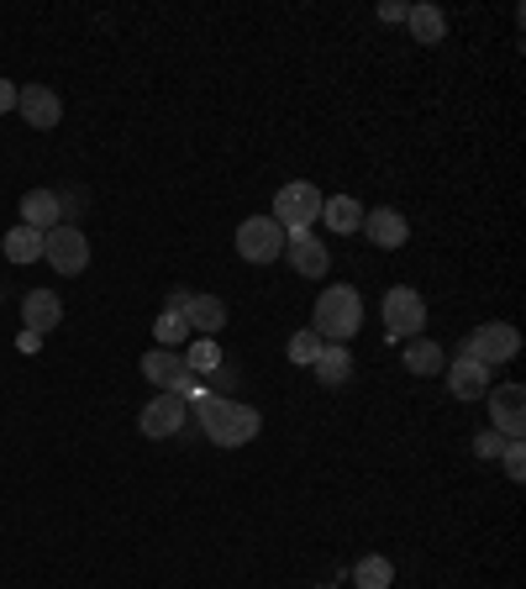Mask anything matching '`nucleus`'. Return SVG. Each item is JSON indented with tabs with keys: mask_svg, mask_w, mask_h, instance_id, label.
<instances>
[{
	"mask_svg": "<svg viewBox=\"0 0 526 589\" xmlns=\"http://www.w3.org/2000/svg\"><path fill=\"white\" fill-rule=\"evenodd\" d=\"M6 111H17V85H11V79H0V117H6Z\"/></svg>",
	"mask_w": 526,
	"mask_h": 589,
	"instance_id": "30",
	"label": "nucleus"
},
{
	"mask_svg": "<svg viewBox=\"0 0 526 589\" xmlns=\"http://www.w3.org/2000/svg\"><path fill=\"white\" fill-rule=\"evenodd\" d=\"M406 26H410V37H416V43H427V47H437L442 37H448V17H442V6H410Z\"/></svg>",
	"mask_w": 526,
	"mask_h": 589,
	"instance_id": "19",
	"label": "nucleus"
},
{
	"mask_svg": "<svg viewBox=\"0 0 526 589\" xmlns=\"http://www.w3.org/2000/svg\"><path fill=\"white\" fill-rule=\"evenodd\" d=\"M143 379H147V384H158V395H179V401H206L200 379L185 369V358L168 353V348H153V353H143Z\"/></svg>",
	"mask_w": 526,
	"mask_h": 589,
	"instance_id": "5",
	"label": "nucleus"
},
{
	"mask_svg": "<svg viewBox=\"0 0 526 589\" xmlns=\"http://www.w3.org/2000/svg\"><path fill=\"white\" fill-rule=\"evenodd\" d=\"M238 253L248 263H274L285 259V227L274 216H248L238 227Z\"/></svg>",
	"mask_w": 526,
	"mask_h": 589,
	"instance_id": "9",
	"label": "nucleus"
},
{
	"mask_svg": "<svg viewBox=\"0 0 526 589\" xmlns=\"http://www.w3.org/2000/svg\"><path fill=\"white\" fill-rule=\"evenodd\" d=\"M0 248H6V259L11 263H32V259H43V232H32V227H11Z\"/></svg>",
	"mask_w": 526,
	"mask_h": 589,
	"instance_id": "22",
	"label": "nucleus"
},
{
	"mask_svg": "<svg viewBox=\"0 0 526 589\" xmlns=\"http://www.w3.org/2000/svg\"><path fill=\"white\" fill-rule=\"evenodd\" d=\"M401 348H406L410 374H442V369H448V353H442L431 337H410V342H401Z\"/></svg>",
	"mask_w": 526,
	"mask_h": 589,
	"instance_id": "20",
	"label": "nucleus"
},
{
	"mask_svg": "<svg viewBox=\"0 0 526 589\" xmlns=\"http://www.w3.org/2000/svg\"><path fill=\"white\" fill-rule=\"evenodd\" d=\"M406 11H410V6H401V0H384V6H380V22H406Z\"/></svg>",
	"mask_w": 526,
	"mask_h": 589,
	"instance_id": "29",
	"label": "nucleus"
},
{
	"mask_svg": "<svg viewBox=\"0 0 526 589\" xmlns=\"http://www.w3.org/2000/svg\"><path fill=\"white\" fill-rule=\"evenodd\" d=\"M442 374H448L453 401H484V395H490V384H495V369H484V363H474V358H453Z\"/></svg>",
	"mask_w": 526,
	"mask_h": 589,
	"instance_id": "14",
	"label": "nucleus"
},
{
	"mask_svg": "<svg viewBox=\"0 0 526 589\" xmlns=\"http://www.w3.org/2000/svg\"><path fill=\"white\" fill-rule=\"evenodd\" d=\"M353 585L359 589H390L395 585V564H390V558H359V564H353Z\"/></svg>",
	"mask_w": 526,
	"mask_h": 589,
	"instance_id": "24",
	"label": "nucleus"
},
{
	"mask_svg": "<svg viewBox=\"0 0 526 589\" xmlns=\"http://www.w3.org/2000/svg\"><path fill=\"white\" fill-rule=\"evenodd\" d=\"M185 321H190L195 337H216V331L227 327V306L216 301V295H206V290H190V301H185V310H179Z\"/></svg>",
	"mask_w": 526,
	"mask_h": 589,
	"instance_id": "17",
	"label": "nucleus"
},
{
	"mask_svg": "<svg viewBox=\"0 0 526 589\" xmlns=\"http://www.w3.org/2000/svg\"><path fill=\"white\" fill-rule=\"evenodd\" d=\"M321 221H327V232L353 237L363 227V206L353 195H332V200H321Z\"/></svg>",
	"mask_w": 526,
	"mask_h": 589,
	"instance_id": "18",
	"label": "nucleus"
},
{
	"mask_svg": "<svg viewBox=\"0 0 526 589\" xmlns=\"http://www.w3.org/2000/svg\"><path fill=\"white\" fill-rule=\"evenodd\" d=\"M269 216L285 227V237L289 232H311L316 221H321V189L306 185V179H289V185L274 189V211Z\"/></svg>",
	"mask_w": 526,
	"mask_h": 589,
	"instance_id": "3",
	"label": "nucleus"
},
{
	"mask_svg": "<svg viewBox=\"0 0 526 589\" xmlns=\"http://www.w3.org/2000/svg\"><path fill=\"white\" fill-rule=\"evenodd\" d=\"M516 353H522V331L511 327V321H484V327H474L469 337H463V348H458V358H474V363H484V369L511 363Z\"/></svg>",
	"mask_w": 526,
	"mask_h": 589,
	"instance_id": "4",
	"label": "nucleus"
},
{
	"mask_svg": "<svg viewBox=\"0 0 526 589\" xmlns=\"http://www.w3.org/2000/svg\"><path fill=\"white\" fill-rule=\"evenodd\" d=\"M359 232H369V242H374V248H384V253H395V248H406V242H410L406 216L395 211V206H374V211H363Z\"/></svg>",
	"mask_w": 526,
	"mask_h": 589,
	"instance_id": "13",
	"label": "nucleus"
},
{
	"mask_svg": "<svg viewBox=\"0 0 526 589\" xmlns=\"http://www.w3.org/2000/svg\"><path fill=\"white\" fill-rule=\"evenodd\" d=\"M490 432H501L505 443H522L526 437V390L511 379V384H490Z\"/></svg>",
	"mask_w": 526,
	"mask_h": 589,
	"instance_id": "7",
	"label": "nucleus"
},
{
	"mask_svg": "<svg viewBox=\"0 0 526 589\" xmlns=\"http://www.w3.org/2000/svg\"><path fill=\"white\" fill-rule=\"evenodd\" d=\"M285 259L300 280H321L327 263H332V253H327V242H321L316 232H289L285 237Z\"/></svg>",
	"mask_w": 526,
	"mask_h": 589,
	"instance_id": "12",
	"label": "nucleus"
},
{
	"mask_svg": "<svg viewBox=\"0 0 526 589\" xmlns=\"http://www.w3.org/2000/svg\"><path fill=\"white\" fill-rule=\"evenodd\" d=\"M43 259L58 269V274H85L90 269V242L74 221H58L53 232H43Z\"/></svg>",
	"mask_w": 526,
	"mask_h": 589,
	"instance_id": "8",
	"label": "nucleus"
},
{
	"mask_svg": "<svg viewBox=\"0 0 526 589\" xmlns=\"http://www.w3.org/2000/svg\"><path fill=\"white\" fill-rule=\"evenodd\" d=\"M501 448H505L501 432H479V437H474V452L484 458V463H490V458H501Z\"/></svg>",
	"mask_w": 526,
	"mask_h": 589,
	"instance_id": "28",
	"label": "nucleus"
},
{
	"mask_svg": "<svg viewBox=\"0 0 526 589\" xmlns=\"http://www.w3.org/2000/svg\"><path fill=\"white\" fill-rule=\"evenodd\" d=\"M17 111H22L26 127L53 132V127H58V117H64V100H58L48 85H17Z\"/></svg>",
	"mask_w": 526,
	"mask_h": 589,
	"instance_id": "11",
	"label": "nucleus"
},
{
	"mask_svg": "<svg viewBox=\"0 0 526 589\" xmlns=\"http://www.w3.org/2000/svg\"><path fill=\"white\" fill-rule=\"evenodd\" d=\"M185 369H190V374H216V369H221V348H216L211 337H195L190 353H185Z\"/></svg>",
	"mask_w": 526,
	"mask_h": 589,
	"instance_id": "25",
	"label": "nucleus"
},
{
	"mask_svg": "<svg viewBox=\"0 0 526 589\" xmlns=\"http://www.w3.org/2000/svg\"><path fill=\"white\" fill-rule=\"evenodd\" d=\"M153 337H158V348H179V342H190L195 331H190V321L179 316V310H158V321H153Z\"/></svg>",
	"mask_w": 526,
	"mask_h": 589,
	"instance_id": "23",
	"label": "nucleus"
},
{
	"mask_svg": "<svg viewBox=\"0 0 526 589\" xmlns=\"http://www.w3.org/2000/svg\"><path fill=\"white\" fill-rule=\"evenodd\" d=\"M185 422H190V401H179V395H158V401H147L143 416H138L143 437H179Z\"/></svg>",
	"mask_w": 526,
	"mask_h": 589,
	"instance_id": "10",
	"label": "nucleus"
},
{
	"mask_svg": "<svg viewBox=\"0 0 526 589\" xmlns=\"http://www.w3.org/2000/svg\"><path fill=\"white\" fill-rule=\"evenodd\" d=\"M22 321L32 337H43V331H53L58 321H64V301L53 295V290H26L22 295Z\"/></svg>",
	"mask_w": 526,
	"mask_h": 589,
	"instance_id": "15",
	"label": "nucleus"
},
{
	"mask_svg": "<svg viewBox=\"0 0 526 589\" xmlns=\"http://www.w3.org/2000/svg\"><path fill=\"white\" fill-rule=\"evenodd\" d=\"M384 331H390V342H410V337L427 331V301L410 284H395L384 295Z\"/></svg>",
	"mask_w": 526,
	"mask_h": 589,
	"instance_id": "6",
	"label": "nucleus"
},
{
	"mask_svg": "<svg viewBox=\"0 0 526 589\" xmlns=\"http://www.w3.org/2000/svg\"><path fill=\"white\" fill-rule=\"evenodd\" d=\"M363 327V295L353 284H327V295H316L311 310V331L327 348H348Z\"/></svg>",
	"mask_w": 526,
	"mask_h": 589,
	"instance_id": "1",
	"label": "nucleus"
},
{
	"mask_svg": "<svg viewBox=\"0 0 526 589\" xmlns=\"http://www.w3.org/2000/svg\"><path fill=\"white\" fill-rule=\"evenodd\" d=\"M321 348H327V342H321V337H316L311 327H306V331H295V337H289V363H300V369H311V363H316V353H321Z\"/></svg>",
	"mask_w": 526,
	"mask_h": 589,
	"instance_id": "26",
	"label": "nucleus"
},
{
	"mask_svg": "<svg viewBox=\"0 0 526 589\" xmlns=\"http://www.w3.org/2000/svg\"><path fill=\"white\" fill-rule=\"evenodd\" d=\"M58 221H64L58 189H26L22 195V227H32V232H53Z\"/></svg>",
	"mask_w": 526,
	"mask_h": 589,
	"instance_id": "16",
	"label": "nucleus"
},
{
	"mask_svg": "<svg viewBox=\"0 0 526 589\" xmlns=\"http://www.w3.org/2000/svg\"><path fill=\"white\" fill-rule=\"evenodd\" d=\"M501 463H505V473H511V479H522V473H526V448H522V443H505Z\"/></svg>",
	"mask_w": 526,
	"mask_h": 589,
	"instance_id": "27",
	"label": "nucleus"
},
{
	"mask_svg": "<svg viewBox=\"0 0 526 589\" xmlns=\"http://www.w3.org/2000/svg\"><path fill=\"white\" fill-rule=\"evenodd\" d=\"M311 369H316V379H321L327 390H337V384H348V379H353V353H348V348H321Z\"/></svg>",
	"mask_w": 526,
	"mask_h": 589,
	"instance_id": "21",
	"label": "nucleus"
},
{
	"mask_svg": "<svg viewBox=\"0 0 526 589\" xmlns=\"http://www.w3.org/2000/svg\"><path fill=\"white\" fill-rule=\"evenodd\" d=\"M195 411H200V432L216 448H242V443H253L263 432L259 411L242 401H227V395H206V401H195Z\"/></svg>",
	"mask_w": 526,
	"mask_h": 589,
	"instance_id": "2",
	"label": "nucleus"
}]
</instances>
